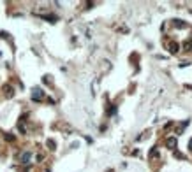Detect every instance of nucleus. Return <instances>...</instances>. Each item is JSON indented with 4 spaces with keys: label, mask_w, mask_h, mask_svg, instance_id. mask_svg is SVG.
<instances>
[{
    "label": "nucleus",
    "mask_w": 192,
    "mask_h": 172,
    "mask_svg": "<svg viewBox=\"0 0 192 172\" xmlns=\"http://www.w3.org/2000/svg\"><path fill=\"white\" fill-rule=\"evenodd\" d=\"M32 156H34V155H32L30 151H25V153H21V155H19V162L23 163V165H27V163L32 162Z\"/></svg>",
    "instance_id": "1"
},
{
    "label": "nucleus",
    "mask_w": 192,
    "mask_h": 172,
    "mask_svg": "<svg viewBox=\"0 0 192 172\" xmlns=\"http://www.w3.org/2000/svg\"><path fill=\"white\" fill-rule=\"evenodd\" d=\"M166 46H167V49H169V53H178V49H180V44L178 42H171V40H167L166 42Z\"/></svg>",
    "instance_id": "2"
},
{
    "label": "nucleus",
    "mask_w": 192,
    "mask_h": 172,
    "mask_svg": "<svg viewBox=\"0 0 192 172\" xmlns=\"http://www.w3.org/2000/svg\"><path fill=\"white\" fill-rule=\"evenodd\" d=\"M166 146H167L169 149H175V146H176V137H169V139L166 141Z\"/></svg>",
    "instance_id": "3"
},
{
    "label": "nucleus",
    "mask_w": 192,
    "mask_h": 172,
    "mask_svg": "<svg viewBox=\"0 0 192 172\" xmlns=\"http://www.w3.org/2000/svg\"><path fill=\"white\" fill-rule=\"evenodd\" d=\"M32 98H34V100H41V98H42V91H41V90H34Z\"/></svg>",
    "instance_id": "4"
},
{
    "label": "nucleus",
    "mask_w": 192,
    "mask_h": 172,
    "mask_svg": "<svg viewBox=\"0 0 192 172\" xmlns=\"http://www.w3.org/2000/svg\"><path fill=\"white\" fill-rule=\"evenodd\" d=\"M4 91H6V95H7V97H12V88H11V86H6Z\"/></svg>",
    "instance_id": "5"
},
{
    "label": "nucleus",
    "mask_w": 192,
    "mask_h": 172,
    "mask_svg": "<svg viewBox=\"0 0 192 172\" xmlns=\"http://www.w3.org/2000/svg\"><path fill=\"white\" fill-rule=\"evenodd\" d=\"M48 146H50V149H55V142L53 141H48Z\"/></svg>",
    "instance_id": "6"
},
{
    "label": "nucleus",
    "mask_w": 192,
    "mask_h": 172,
    "mask_svg": "<svg viewBox=\"0 0 192 172\" xmlns=\"http://www.w3.org/2000/svg\"><path fill=\"white\" fill-rule=\"evenodd\" d=\"M189 147H190V151H192V139H190V142H189Z\"/></svg>",
    "instance_id": "7"
}]
</instances>
